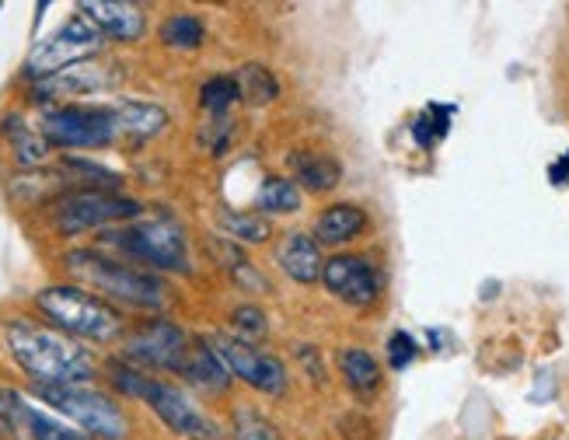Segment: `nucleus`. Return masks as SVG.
I'll use <instances>...</instances> for the list:
<instances>
[{"instance_id": "obj_1", "label": "nucleus", "mask_w": 569, "mask_h": 440, "mask_svg": "<svg viewBox=\"0 0 569 440\" xmlns=\"http://www.w3.org/2000/svg\"><path fill=\"white\" fill-rule=\"evenodd\" d=\"M4 342L36 384H84L94 378V360L78 339L32 318L4 322Z\"/></svg>"}, {"instance_id": "obj_2", "label": "nucleus", "mask_w": 569, "mask_h": 440, "mask_svg": "<svg viewBox=\"0 0 569 440\" xmlns=\"http://www.w3.org/2000/svg\"><path fill=\"white\" fill-rule=\"evenodd\" d=\"M109 378H112V384L122 391V396L140 399V402L151 406L158 420L171 433H179L182 440H217L220 437L217 423L186 396L182 388L158 381V378H147L143 371H137V367L119 363V360L109 363Z\"/></svg>"}, {"instance_id": "obj_3", "label": "nucleus", "mask_w": 569, "mask_h": 440, "mask_svg": "<svg viewBox=\"0 0 569 440\" xmlns=\"http://www.w3.org/2000/svg\"><path fill=\"white\" fill-rule=\"evenodd\" d=\"M63 262H67V269L73 277L91 283L98 293H106V298H116L119 304L158 311V308H164L171 301V287L158 273H143V269L116 262V259H109L102 252L78 249V252H70Z\"/></svg>"}, {"instance_id": "obj_4", "label": "nucleus", "mask_w": 569, "mask_h": 440, "mask_svg": "<svg viewBox=\"0 0 569 440\" xmlns=\"http://www.w3.org/2000/svg\"><path fill=\"white\" fill-rule=\"evenodd\" d=\"M36 308L53 322L60 332L73 339H91V342H109L119 339L127 329V318L119 308L102 301L98 293H88L81 287H46L36 293Z\"/></svg>"}, {"instance_id": "obj_5", "label": "nucleus", "mask_w": 569, "mask_h": 440, "mask_svg": "<svg viewBox=\"0 0 569 440\" xmlns=\"http://www.w3.org/2000/svg\"><path fill=\"white\" fill-rule=\"evenodd\" d=\"M106 241H112L119 252L130 259L161 269V273H189V238L176 217H147L133 220V224L106 231Z\"/></svg>"}, {"instance_id": "obj_6", "label": "nucleus", "mask_w": 569, "mask_h": 440, "mask_svg": "<svg viewBox=\"0 0 569 440\" xmlns=\"http://www.w3.org/2000/svg\"><path fill=\"white\" fill-rule=\"evenodd\" d=\"M36 396L60 409L67 420L78 423L91 440H127L130 420L122 406L102 388L91 384H36Z\"/></svg>"}, {"instance_id": "obj_7", "label": "nucleus", "mask_w": 569, "mask_h": 440, "mask_svg": "<svg viewBox=\"0 0 569 440\" xmlns=\"http://www.w3.org/2000/svg\"><path fill=\"white\" fill-rule=\"evenodd\" d=\"M140 203L130 196H119L109 189H78V192H63L60 200L49 210V220L60 234H81L116 224V220H137Z\"/></svg>"}, {"instance_id": "obj_8", "label": "nucleus", "mask_w": 569, "mask_h": 440, "mask_svg": "<svg viewBox=\"0 0 569 440\" xmlns=\"http://www.w3.org/2000/svg\"><path fill=\"white\" fill-rule=\"evenodd\" d=\"M98 49H102V32H98L94 24L78 11V14H70L46 42H39L32 49L29 63H24V78L46 81L67 67L84 63L88 57L98 53Z\"/></svg>"}, {"instance_id": "obj_9", "label": "nucleus", "mask_w": 569, "mask_h": 440, "mask_svg": "<svg viewBox=\"0 0 569 440\" xmlns=\"http://www.w3.org/2000/svg\"><path fill=\"white\" fill-rule=\"evenodd\" d=\"M213 353L220 357V363L228 367V374L244 381L249 388L262 391V396H283L287 391V367L259 347H252L249 339L241 336H228V332H217L210 339Z\"/></svg>"}, {"instance_id": "obj_10", "label": "nucleus", "mask_w": 569, "mask_h": 440, "mask_svg": "<svg viewBox=\"0 0 569 440\" xmlns=\"http://www.w3.org/2000/svg\"><path fill=\"white\" fill-rule=\"evenodd\" d=\"M39 127L57 147H106L119 137L112 109L102 106H49Z\"/></svg>"}, {"instance_id": "obj_11", "label": "nucleus", "mask_w": 569, "mask_h": 440, "mask_svg": "<svg viewBox=\"0 0 569 440\" xmlns=\"http://www.w3.org/2000/svg\"><path fill=\"white\" fill-rule=\"evenodd\" d=\"M192 350V336L176 326V322H147L140 329H133L122 342V357L127 363H140V367H154V371H171L179 374Z\"/></svg>"}, {"instance_id": "obj_12", "label": "nucleus", "mask_w": 569, "mask_h": 440, "mask_svg": "<svg viewBox=\"0 0 569 440\" xmlns=\"http://www.w3.org/2000/svg\"><path fill=\"white\" fill-rule=\"evenodd\" d=\"M321 280L326 287L336 293L339 301L353 304V308H370L381 298V280H378V269L370 259L363 256H332L326 259V269H321Z\"/></svg>"}, {"instance_id": "obj_13", "label": "nucleus", "mask_w": 569, "mask_h": 440, "mask_svg": "<svg viewBox=\"0 0 569 440\" xmlns=\"http://www.w3.org/2000/svg\"><path fill=\"white\" fill-rule=\"evenodd\" d=\"M98 32L116 42H137L147 32V18L140 4L130 0H84L78 8Z\"/></svg>"}, {"instance_id": "obj_14", "label": "nucleus", "mask_w": 569, "mask_h": 440, "mask_svg": "<svg viewBox=\"0 0 569 440\" xmlns=\"http://www.w3.org/2000/svg\"><path fill=\"white\" fill-rule=\"evenodd\" d=\"M179 378H186L192 388L207 391V396H224L231 388V374L228 367L220 363V357L213 353L210 339H192V350H189V360L179 371Z\"/></svg>"}, {"instance_id": "obj_15", "label": "nucleus", "mask_w": 569, "mask_h": 440, "mask_svg": "<svg viewBox=\"0 0 569 440\" xmlns=\"http://www.w3.org/2000/svg\"><path fill=\"white\" fill-rule=\"evenodd\" d=\"M277 262L297 283H315L321 280V269H326V262H321V244L311 234H287L277 249Z\"/></svg>"}, {"instance_id": "obj_16", "label": "nucleus", "mask_w": 569, "mask_h": 440, "mask_svg": "<svg viewBox=\"0 0 569 440\" xmlns=\"http://www.w3.org/2000/svg\"><path fill=\"white\" fill-rule=\"evenodd\" d=\"M109 78L102 67H91V63H78V67H67L60 73L46 81H36V98H46V102H60V98H78V94H91L98 88H106Z\"/></svg>"}, {"instance_id": "obj_17", "label": "nucleus", "mask_w": 569, "mask_h": 440, "mask_svg": "<svg viewBox=\"0 0 569 440\" xmlns=\"http://www.w3.org/2000/svg\"><path fill=\"white\" fill-rule=\"evenodd\" d=\"M363 228H367V213L357 203H332L315 220V241L339 249V244H350L357 234H363Z\"/></svg>"}, {"instance_id": "obj_18", "label": "nucleus", "mask_w": 569, "mask_h": 440, "mask_svg": "<svg viewBox=\"0 0 569 440\" xmlns=\"http://www.w3.org/2000/svg\"><path fill=\"white\" fill-rule=\"evenodd\" d=\"M112 116H116V133L119 137H133V140H151L158 133L168 130V112L154 102H119L112 106Z\"/></svg>"}, {"instance_id": "obj_19", "label": "nucleus", "mask_w": 569, "mask_h": 440, "mask_svg": "<svg viewBox=\"0 0 569 440\" xmlns=\"http://www.w3.org/2000/svg\"><path fill=\"white\" fill-rule=\"evenodd\" d=\"M290 171L308 192H329L342 179L339 158H332L326 151H293L290 154Z\"/></svg>"}, {"instance_id": "obj_20", "label": "nucleus", "mask_w": 569, "mask_h": 440, "mask_svg": "<svg viewBox=\"0 0 569 440\" xmlns=\"http://www.w3.org/2000/svg\"><path fill=\"white\" fill-rule=\"evenodd\" d=\"M14 433H24L32 440H91L84 430H73V427L60 423L57 416L29 406L21 396L14 399Z\"/></svg>"}, {"instance_id": "obj_21", "label": "nucleus", "mask_w": 569, "mask_h": 440, "mask_svg": "<svg viewBox=\"0 0 569 440\" xmlns=\"http://www.w3.org/2000/svg\"><path fill=\"white\" fill-rule=\"evenodd\" d=\"M234 81H238V94H241V102L244 106H252V109H262L269 102H277L280 98V81H277V73L262 67V63H244L234 70Z\"/></svg>"}, {"instance_id": "obj_22", "label": "nucleus", "mask_w": 569, "mask_h": 440, "mask_svg": "<svg viewBox=\"0 0 569 440\" xmlns=\"http://www.w3.org/2000/svg\"><path fill=\"white\" fill-rule=\"evenodd\" d=\"M336 363H339L342 381L350 384L353 391H360V396H370V391L381 388V367H378V360L370 357L367 350L346 347V350H339Z\"/></svg>"}, {"instance_id": "obj_23", "label": "nucleus", "mask_w": 569, "mask_h": 440, "mask_svg": "<svg viewBox=\"0 0 569 440\" xmlns=\"http://www.w3.org/2000/svg\"><path fill=\"white\" fill-rule=\"evenodd\" d=\"M4 133L11 140L14 161L21 168H42L49 161V140L42 137V130H29L18 116L4 119Z\"/></svg>"}, {"instance_id": "obj_24", "label": "nucleus", "mask_w": 569, "mask_h": 440, "mask_svg": "<svg viewBox=\"0 0 569 440\" xmlns=\"http://www.w3.org/2000/svg\"><path fill=\"white\" fill-rule=\"evenodd\" d=\"M207 39V24L200 14H189V11H179V14H168L164 24H161V42L168 49H182V53H192V49H200Z\"/></svg>"}, {"instance_id": "obj_25", "label": "nucleus", "mask_w": 569, "mask_h": 440, "mask_svg": "<svg viewBox=\"0 0 569 440\" xmlns=\"http://www.w3.org/2000/svg\"><path fill=\"white\" fill-rule=\"evenodd\" d=\"M256 207L262 213H293L301 210V189L290 179H266L256 192Z\"/></svg>"}, {"instance_id": "obj_26", "label": "nucleus", "mask_w": 569, "mask_h": 440, "mask_svg": "<svg viewBox=\"0 0 569 440\" xmlns=\"http://www.w3.org/2000/svg\"><path fill=\"white\" fill-rule=\"evenodd\" d=\"M231 437L234 440H283L280 427L262 416L256 406H238L231 416Z\"/></svg>"}, {"instance_id": "obj_27", "label": "nucleus", "mask_w": 569, "mask_h": 440, "mask_svg": "<svg viewBox=\"0 0 569 440\" xmlns=\"http://www.w3.org/2000/svg\"><path fill=\"white\" fill-rule=\"evenodd\" d=\"M220 224L224 231L234 238V241H244V244H262L269 241V220L259 217V213H220Z\"/></svg>"}, {"instance_id": "obj_28", "label": "nucleus", "mask_w": 569, "mask_h": 440, "mask_svg": "<svg viewBox=\"0 0 569 440\" xmlns=\"http://www.w3.org/2000/svg\"><path fill=\"white\" fill-rule=\"evenodd\" d=\"M238 81L228 78V73H220V78H210L203 88H200V106L210 112V116H224L234 102H238Z\"/></svg>"}, {"instance_id": "obj_29", "label": "nucleus", "mask_w": 569, "mask_h": 440, "mask_svg": "<svg viewBox=\"0 0 569 440\" xmlns=\"http://www.w3.org/2000/svg\"><path fill=\"white\" fill-rule=\"evenodd\" d=\"M451 106H430L423 116L416 119V130H412V137L419 140V147H433L440 137H448V127H451Z\"/></svg>"}, {"instance_id": "obj_30", "label": "nucleus", "mask_w": 569, "mask_h": 440, "mask_svg": "<svg viewBox=\"0 0 569 440\" xmlns=\"http://www.w3.org/2000/svg\"><path fill=\"white\" fill-rule=\"evenodd\" d=\"M231 326L238 329L241 339H259V336H266V329H269V318H266V311L256 308V304H241V308H234V314H231Z\"/></svg>"}, {"instance_id": "obj_31", "label": "nucleus", "mask_w": 569, "mask_h": 440, "mask_svg": "<svg viewBox=\"0 0 569 440\" xmlns=\"http://www.w3.org/2000/svg\"><path fill=\"white\" fill-rule=\"evenodd\" d=\"M419 347H416V339L409 332H391L388 339V363L395 367V371H406V367L416 360Z\"/></svg>"}, {"instance_id": "obj_32", "label": "nucleus", "mask_w": 569, "mask_h": 440, "mask_svg": "<svg viewBox=\"0 0 569 440\" xmlns=\"http://www.w3.org/2000/svg\"><path fill=\"white\" fill-rule=\"evenodd\" d=\"M14 391H0V440L14 433Z\"/></svg>"}, {"instance_id": "obj_33", "label": "nucleus", "mask_w": 569, "mask_h": 440, "mask_svg": "<svg viewBox=\"0 0 569 440\" xmlns=\"http://www.w3.org/2000/svg\"><path fill=\"white\" fill-rule=\"evenodd\" d=\"M549 182H552V186H566V182H569V151L549 168Z\"/></svg>"}]
</instances>
